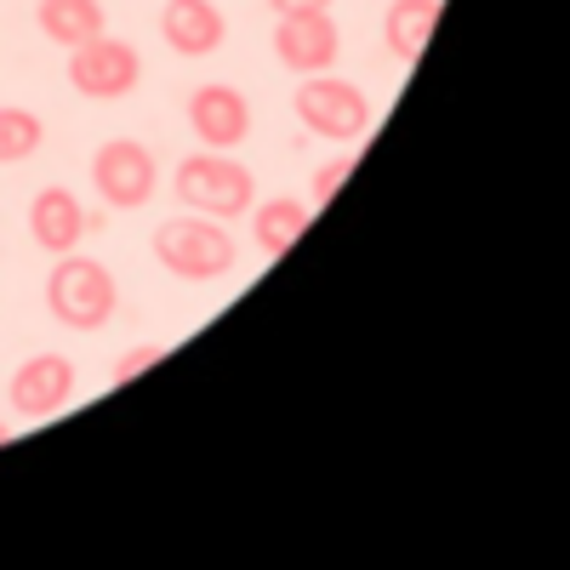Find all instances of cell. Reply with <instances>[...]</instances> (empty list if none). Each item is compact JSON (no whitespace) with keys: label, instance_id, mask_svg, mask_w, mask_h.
Wrapping results in <instances>:
<instances>
[{"label":"cell","instance_id":"obj_1","mask_svg":"<svg viewBox=\"0 0 570 570\" xmlns=\"http://www.w3.org/2000/svg\"><path fill=\"white\" fill-rule=\"evenodd\" d=\"M171 188H177V200L195 212V217H246L257 206V183L252 171L234 160L228 149H195V155H183L177 171H171Z\"/></svg>","mask_w":570,"mask_h":570},{"label":"cell","instance_id":"obj_2","mask_svg":"<svg viewBox=\"0 0 570 570\" xmlns=\"http://www.w3.org/2000/svg\"><path fill=\"white\" fill-rule=\"evenodd\" d=\"M149 246H155V263L171 279H188V285L223 279L240 263V246H234L228 223H217V217H166Z\"/></svg>","mask_w":570,"mask_h":570},{"label":"cell","instance_id":"obj_3","mask_svg":"<svg viewBox=\"0 0 570 570\" xmlns=\"http://www.w3.org/2000/svg\"><path fill=\"white\" fill-rule=\"evenodd\" d=\"M46 308H52V320L69 325V331H104L120 308V285L104 263L63 252L52 263V274H46Z\"/></svg>","mask_w":570,"mask_h":570},{"label":"cell","instance_id":"obj_4","mask_svg":"<svg viewBox=\"0 0 570 570\" xmlns=\"http://www.w3.org/2000/svg\"><path fill=\"white\" fill-rule=\"evenodd\" d=\"M292 109H297V120H303L314 137H331V142H360V137L371 131V98H365L354 80H337L331 69L297 80Z\"/></svg>","mask_w":570,"mask_h":570},{"label":"cell","instance_id":"obj_5","mask_svg":"<svg viewBox=\"0 0 570 570\" xmlns=\"http://www.w3.org/2000/svg\"><path fill=\"white\" fill-rule=\"evenodd\" d=\"M91 188H98V200L109 212H142L160 188V166L149 155V142H137V137L98 142V155H91Z\"/></svg>","mask_w":570,"mask_h":570},{"label":"cell","instance_id":"obj_6","mask_svg":"<svg viewBox=\"0 0 570 570\" xmlns=\"http://www.w3.org/2000/svg\"><path fill=\"white\" fill-rule=\"evenodd\" d=\"M142 80V58L137 46L120 40V35H91L80 46H69V86L91 104H115V98H131Z\"/></svg>","mask_w":570,"mask_h":570},{"label":"cell","instance_id":"obj_7","mask_svg":"<svg viewBox=\"0 0 570 570\" xmlns=\"http://www.w3.org/2000/svg\"><path fill=\"white\" fill-rule=\"evenodd\" d=\"M188 131L200 137V149H240L252 137V104L240 86H223V80H206L188 91V109H183Z\"/></svg>","mask_w":570,"mask_h":570},{"label":"cell","instance_id":"obj_8","mask_svg":"<svg viewBox=\"0 0 570 570\" xmlns=\"http://www.w3.org/2000/svg\"><path fill=\"white\" fill-rule=\"evenodd\" d=\"M343 52V29L331 12H292L274 23V58L279 69H292L297 80L303 75H325Z\"/></svg>","mask_w":570,"mask_h":570},{"label":"cell","instance_id":"obj_9","mask_svg":"<svg viewBox=\"0 0 570 570\" xmlns=\"http://www.w3.org/2000/svg\"><path fill=\"white\" fill-rule=\"evenodd\" d=\"M7 400L23 422H46L58 416L69 400H75V360L69 354H29L12 383H7Z\"/></svg>","mask_w":570,"mask_h":570},{"label":"cell","instance_id":"obj_10","mask_svg":"<svg viewBox=\"0 0 570 570\" xmlns=\"http://www.w3.org/2000/svg\"><path fill=\"white\" fill-rule=\"evenodd\" d=\"M98 223H104V217H91V212L80 206V195H75V188H63V183H46L40 195L29 200V240H35L46 257L80 252V240H86Z\"/></svg>","mask_w":570,"mask_h":570},{"label":"cell","instance_id":"obj_11","mask_svg":"<svg viewBox=\"0 0 570 570\" xmlns=\"http://www.w3.org/2000/svg\"><path fill=\"white\" fill-rule=\"evenodd\" d=\"M160 40L177 58H212L228 40V18L217 12V0H166L160 7Z\"/></svg>","mask_w":570,"mask_h":570},{"label":"cell","instance_id":"obj_12","mask_svg":"<svg viewBox=\"0 0 570 570\" xmlns=\"http://www.w3.org/2000/svg\"><path fill=\"white\" fill-rule=\"evenodd\" d=\"M35 23H40L46 40L69 52V46L104 35L109 29V12H104V0H35Z\"/></svg>","mask_w":570,"mask_h":570},{"label":"cell","instance_id":"obj_13","mask_svg":"<svg viewBox=\"0 0 570 570\" xmlns=\"http://www.w3.org/2000/svg\"><path fill=\"white\" fill-rule=\"evenodd\" d=\"M440 23V0H389V12H383V40H389V52L411 69L422 58V46L428 35H434Z\"/></svg>","mask_w":570,"mask_h":570},{"label":"cell","instance_id":"obj_14","mask_svg":"<svg viewBox=\"0 0 570 570\" xmlns=\"http://www.w3.org/2000/svg\"><path fill=\"white\" fill-rule=\"evenodd\" d=\"M308 200H263L257 212H252V234H257V252L263 257H285V252H292L297 240H303V234H308Z\"/></svg>","mask_w":570,"mask_h":570},{"label":"cell","instance_id":"obj_15","mask_svg":"<svg viewBox=\"0 0 570 570\" xmlns=\"http://www.w3.org/2000/svg\"><path fill=\"white\" fill-rule=\"evenodd\" d=\"M40 142H46V120L35 109L0 104V166H18V160L40 155Z\"/></svg>","mask_w":570,"mask_h":570},{"label":"cell","instance_id":"obj_16","mask_svg":"<svg viewBox=\"0 0 570 570\" xmlns=\"http://www.w3.org/2000/svg\"><path fill=\"white\" fill-rule=\"evenodd\" d=\"M354 171V155H337V160H325L320 171H314V188H308V206H325L331 195L343 188V177Z\"/></svg>","mask_w":570,"mask_h":570},{"label":"cell","instance_id":"obj_17","mask_svg":"<svg viewBox=\"0 0 570 570\" xmlns=\"http://www.w3.org/2000/svg\"><path fill=\"white\" fill-rule=\"evenodd\" d=\"M160 360H166V348H160V343H137L131 354H120V360H115L109 383H131V376H142V371H149V365H160Z\"/></svg>","mask_w":570,"mask_h":570},{"label":"cell","instance_id":"obj_18","mask_svg":"<svg viewBox=\"0 0 570 570\" xmlns=\"http://www.w3.org/2000/svg\"><path fill=\"white\" fill-rule=\"evenodd\" d=\"M274 18H292V12H331V0H268Z\"/></svg>","mask_w":570,"mask_h":570},{"label":"cell","instance_id":"obj_19","mask_svg":"<svg viewBox=\"0 0 570 570\" xmlns=\"http://www.w3.org/2000/svg\"><path fill=\"white\" fill-rule=\"evenodd\" d=\"M0 445H12V422H0Z\"/></svg>","mask_w":570,"mask_h":570}]
</instances>
